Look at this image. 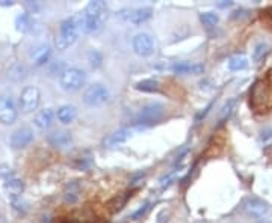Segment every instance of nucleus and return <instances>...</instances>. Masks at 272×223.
<instances>
[{
	"label": "nucleus",
	"mask_w": 272,
	"mask_h": 223,
	"mask_svg": "<svg viewBox=\"0 0 272 223\" xmlns=\"http://www.w3.org/2000/svg\"><path fill=\"white\" fill-rule=\"evenodd\" d=\"M250 106L257 113L272 110V69L253 85L250 92Z\"/></svg>",
	"instance_id": "1"
},
{
	"label": "nucleus",
	"mask_w": 272,
	"mask_h": 223,
	"mask_svg": "<svg viewBox=\"0 0 272 223\" xmlns=\"http://www.w3.org/2000/svg\"><path fill=\"white\" fill-rule=\"evenodd\" d=\"M106 11H107V6L102 0L89 2L85 12L80 14L82 32L88 33V35L100 32L103 29L104 20H106Z\"/></svg>",
	"instance_id": "2"
},
{
	"label": "nucleus",
	"mask_w": 272,
	"mask_h": 223,
	"mask_svg": "<svg viewBox=\"0 0 272 223\" xmlns=\"http://www.w3.org/2000/svg\"><path fill=\"white\" fill-rule=\"evenodd\" d=\"M82 32V20H80V14L73 15L67 18L59 29V35L56 38V47L59 50H65L70 45H73L79 35Z\"/></svg>",
	"instance_id": "3"
},
{
	"label": "nucleus",
	"mask_w": 272,
	"mask_h": 223,
	"mask_svg": "<svg viewBox=\"0 0 272 223\" xmlns=\"http://www.w3.org/2000/svg\"><path fill=\"white\" fill-rule=\"evenodd\" d=\"M86 83V72L77 66H68L59 76V85L67 92H76Z\"/></svg>",
	"instance_id": "4"
},
{
	"label": "nucleus",
	"mask_w": 272,
	"mask_h": 223,
	"mask_svg": "<svg viewBox=\"0 0 272 223\" xmlns=\"http://www.w3.org/2000/svg\"><path fill=\"white\" fill-rule=\"evenodd\" d=\"M165 115V107L161 103H150L147 106H144L139 112V115L136 116L135 124L139 126V128L148 127L153 126L156 122H159Z\"/></svg>",
	"instance_id": "5"
},
{
	"label": "nucleus",
	"mask_w": 272,
	"mask_h": 223,
	"mask_svg": "<svg viewBox=\"0 0 272 223\" xmlns=\"http://www.w3.org/2000/svg\"><path fill=\"white\" fill-rule=\"evenodd\" d=\"M109 96H110L109 89L102 83H96V85H91L85 91L83 103L86 106H89V107H100V106L106 104L109 101Z\"/></svg>",
	"instance_id": "6"
},
{
	"label": "nucleus",
	"mask_w": 272,
	"mask_h": 223,
	"mask_svg": "<svg viewBox=\"0 0 272 223\" xmlns=\"http://www.w3.org/2000/svg\"><path fill=\"white\" fill-rule=\"evenodd\" d=\"M18 116V110L15 101L11 95L0 96V122L5 126H11L15 122Z\"/></svg>",
	"instance_id": "7"
},
{
	"label": "nucleus",
	"mask_w": 272,
	"mask_h": 223,
	"mask_svg": "<svg viewBox=\"0 0 272 223\" xmlns=\"http://www.w3.org/2000/svg\"><path fill=\"white\" fill-rule=\"evenodd\" d=\"M41 94L36 86H28L20 95V106L25 113H32L39 106Z\"/></svg>",
	"instance_id": "8"
},
{
	"label": "nucleus",
	"mask_w": 272,
	"mask_h": 223,
	"mask_svg": "<svg viewBox=\"0 0 272 223\" xmlns=\"http://www.w3.org/2000/svg\"><path fill=\"white\" fill-rule=\"evenodd\" d=\"M47 142L53 148L67 150L73 143V136L67 130H53L47 134Z\"/></svg>",
	"instance_id": "9"
},
{
	"label": "nucleus",
	"mask_w": 272,
	"mask_h": 223,
	"mask_svg": "<svg viewBox=\"0 0 272 223\" xmlns=\"http://www.w3.org/2000/svg\"><path fill=\"white\" fill-rule=\"evenodd\" d=\"M34 140V130L31 127H21L15 130L11 136V146L14 150H21L31 145Z\"/></svg>",
	"instance_id": "10"
},
{
	"label": "nucleus",
	"mask_w": 272,
	"mask_h": 223,
	"mask_svg": "<svg viewBox=\"0 0 272 223\" xmlns=\"http://www.w3.org/2000/svg\"><path fill=\"white\" fill-rule=\"evenodd\" d=\"M133 50L139 56H150L154 52V42L153 38L148 33H138L133 38Z\"/></svg>",
	"instance_id": "11"
},
{
	"label": "nucleus",
	"mask_w": 272,
	"mask_h": 223,
	"mask_svg": "<svg viewBox=\"0 0 272 223\" xmlns=\"http://www.w3.org/2000/svg\"><path fill=\"white\" fill-rule=\"evenodd\" d=\"M245 211H246L250 216H253V217H263V216L268 214L269 207H268L266 202H263V201L259 199V197H250V199H246V202H245Z\"/></svg>",
	"instance_id": "12"
},
{
	"label": "nucleus",
	"mask_w": 272,
	"mask_h": 223,
	"mask_svg": "<svg viewBox=\"0 0 272 223\" xmlns=\"http://www.w3.org/2000/svg\"><path fill=\"white\" fill-rule=\"evenodd\" d=\"M133 136V128H121L112 134H109L106 139H104V146L107 148H114V146H118V145H123L126 143L130 137Z\"/></svg>",
	"instance_id": "13"
},
{
	"label": "nucleus",
	"mask_w": 272,
	"mask_h": 223,
	"mask_svg": "<svg viewBox=\"0 0 272 223\" xmlns=\"http://www.w3.org/2000/svg\"><path fill=\"white\" fill-rule=\"evenodd\" d=\"M52 56V47L49 44H39L31 52V59L36 66L46 65Z\"/></svg>",
	"instance_id": "14"
},
{
	"label": "nucleus",
	"mask_w": 272,
	"mask_h": 223,
	"mask_svg": "<svg viewBox=\"0 0 272 223\" xmlns=\"http://www.w3.org/2000/svg\"><path fill=\"white\" fill-rule=\"evenodd\" d=\"M153 15V9L150 6H142V8H136L132 9L129 17H127V21L132 23L133 26H139L145 21H148Z\"/></svg>",
	"instance_id": "15"
},
{
	"label": "nucleus",
	"mask_w": 272,
	"mask_h": 223,
	"mask_svg": "<svg viewBox=\"0 0 272 223\" xmlns=\"http://www.w3.org/2000/svg\"><path fill=\"white\" fill-rule=\"evenodd\" d=\"M55 112L52 110V109H44V110H41L36 116H35V127L38 128V130H49V128L53 126V122H55Z\"/></svg>",
	"instance_id": "16"
},
{
	"label": "nucleus",
	"mask_w": 272,
	"mask_h": 223,
	"mask_svg": "<svg viewBox=\"0 0 272 223\" xmlns=\"http://www.w3.org/2000/svg\"><path fill=\"white\" fill-rule=\"evenodd\" d=\"M5 190L6 194L14 201V199H18L20 194L25 190V183L23 180H18L15 177H11V178H6L5 181Z\"/></svg>",
	"instance_id": "17"
},
{
	"label": "nucleus",
	"mask_w": 272,
	"mask_h": 223,
	"mask_svg": "<svg viewBox=\"0 0 272 223\" xmlns=\"http://www.w3.org/2000/svg\"><path fill=\"white\" fill-rule=\"evenodd\" d=\"M171 69L175 74H203L204 72V65L201 64H191V62H175L171 66Z\"/></svg>",
	"instance_id": "18"
},
{
	"label": "nucleus",
	"mask_w": 272,
	"mask_h": 223,
	"mask_svg": "<svg viewBox=\"0 0 272 223\" xmlns=\"http://www.w3.org/2000/svg\"><path fill=\"white\" fill-rule=\"evenodd\" d=\"M15 29L21 33H29L35 29V20L34 17L29 12L20 14L15 18Z\"/></svg>",
	"instance_id": "19"
},
{
	"label": "nucleus",
	"mask_w": 272,
	"mask_h": 223,
	"mask_svg": "<svg viewBox=\"0 0 272 223\" xmlns=\"http://www.w3.org/2000/svg\"><path fill=\"white\" fill-rule=\"evenodd\" d=\"M56 116H58V121H59V122H62V124H71V122L76 119V116H77V109H76L73 104L61 106V107L58 109Z\"/></svg>",
	"instance_id": "20"
},
{
	"label": "nucleus",
	"mask_w": 272,
	"mask_h": 223,
	"mask_svg": "<svg viewBox=\"0 0 272 223\" xmlns=\"http://www.w3.org/2000/svg\"><path fill=\"white\" fill-rule=\"evenodd\" d=\"M29 71L26 68V65L23 64H15L12 65L8 71V77L14 82H20V80H25L28 77Z\"/></svg>",
	"instance_id": "21"
},
{
	"label": "nucleus",
	"mask_w": 272,
	"mask_h": 223,
	"mask_svg": "<svg viewBox=\"0 0 272 223\" xmlns=\"http://www.w3.org/2000/svg\"><path fill=\"white\" fill-rule=\"evenodd\" d=\"M132 196V193H123V194H118V196H115V197H112L109 202H107V208H109V211L110 213H117V211H120L124 205H126V202H127V199Z\"/></svg>",
	"instance_id": "22"
},
{
	"label": "nucleus",
	"mask_w": 272,
	"mask_h": 223,
	"mask_svg": "<svg viewBox=\"0 0 272 223\" xmlns=\"http://www.w3.org/2000/svg\"><path fill=\"white\" fill-rule=\"evenodd\" d=\"M268 52H269V45L266 42H263V41L257 42L256 47H254V50H253V56H251L253 62L254 64H260L265 59V56L268 55Z\"/></svg>",
	"instance_id": "23"
},
{
	"label": "nucleus",
	"mask_w": 272,
	"mask_h": 223,
	"mask_svg": "<svg viewBox=\"0 0 272 223\" xmlns=\"http://www.w3.org/2000/svg\"><path fill=\"white\" fill-rule=\"evenodd\" d=\"M248 65V59L243 56V55H235L229 59V68L232 71H240V69H245Z\"/></svg>",
	"instance_id": "24"
},
{
	"label": "nucleus",
	"mask_w": 272,
	"mask_h": 223,
	"mask_svg": "<svg viewBox=\"0 0 272 223\" xmlns=\"http://www.w3.org/2000/svg\"><path fill=\"white\" fill-rule=\"evenodd\" d=\"M136 89L142 92H159V82L156 80H142L136 83Z\"/></svg>",
	"instance_id": "25"
},
{
	"label": "nucleus",
	"mask_w": 272,
	"mask_h": 223,
	"mask_svg": "<svg viewBox=\"0 0 272 223\" xmlns=\"http://www.w3.org/2000/svg\"><path fill=\"white\" fill-rule=\"evenodd\" d=\"M200 20H201V23H203L206 28H213V26L218 24L219 17L215 12H204V14H201Z\"/></svg>",
	"instance_id": "26"
},
{
	"label": "nucleus",
	"mask_w": 272,
	"mask_h": 223,
	"mask_svg": "<svg viewBox=\"0 0 272 223\" xmlns=\"http://www.w3.org/2000/svg\"><path fill=\"white\" fill-rule=\"evenodd\" d=\"M88 62L93 68H99L103 64V56L99 50H89L88 52Z\"/></svg>",
	"instance_id": "27"
},
{
	"label": "nucleus",
	"mask_w": 272,
	"mask_h": 223,
	"mask_svg": "<svg viewBox=\"0 0 272 223\" xmlns=\"http://www.w3.org/2000/svg\"><path fill=\"white\" fill-rule=\"evenodd\" d=\"M235 107H236V100H235V98L229 100V101L224 104V107L221 109V118H219V121H224V119H227V118H229V116L233 113Z\"/></svg>",
	"instance_id": "28"
},
{
	"label": "nucleus",
	"mask_w": 272,
	"mask_h": 223,
	"mask_svg": "<svg viewBox=\"0 0 272 223\" xmlns=\"http://www.w3.org/2000/svg\"><path fill=\"white\" fill-rule=\"evenodd\" d=\"M64 199H65V202L67 204H74V202H77V199H79V190H77V187H68V190L65 191V194H64Z\"/></svg>",
	"instance_id": "29"
},
{
	"label": "nucleus",
	"mask_w": 272,
	"mask_h": 223,
	"mask_svg": "<svg viewBox=\"0 0 272 223\" xmlns=\"http://www.w3.org/2000/svg\"><path fill=\"white\" fill-rule=\"evenodd\" d=\"M151 208V204L150 202H147V204H144L141 208H138V211H135L133 214H132V220H139V219H142L147 213H148V210Z\"/></svg>",
	"instance_id": "30"
},
{
	"label": "nucleus",
	"mask_w": 272,
	"mask_h": 223,
	"mask_svg": "<svg viewBox=\"0 0 272 223\" xmlns=\"http://www.w3.org/2000/svg\"><path fill=\"white\" fill-rule=\"evenodd\" d=\"M177 174H178V170H177V169H174V170H171L168 175L162 177V178H161V181H159V183H161V186H162V187H167V186H170L171 183L175 180Z\"/></svg>",
	"instance_id": "31"
},
{
	"label": "nucleus",
	"mask_w": 272,
	"mask_h": 223,
	"mask_svg": "<svg viewBox=\"0 0 272 223\" xmlns=\"http://www.w3.org/2000/svg\"><path fill=\"white\" fill-rule=\"evenodd\" d=\"M212 106H213V101H212V103H209V104H207V107H206V109H204L203 112H200V113H198V115H197V121H200V119H201V118H204V116H206V115H207V113H209V110H210V109H212Z\"/></svg>",
	"instance_id": "32"
},
{
	"label": "nucleus",
	"mask_w": 272,
	"mask_h": 223,
	"mask_svg": "<svg viewBox=\"0 0 272 223\" xmlns=\"http://www.w3.org/2000/svg\"><path fill=\"white\" fill-rule=\"evenodd\" d=\"M233 5V2H230V0H224V2H219L218 3V8H229V6H232Z\"/></svg>",
	"instance_id": "33"
},
{
	"label": "nucleus",
	"mask_w": 272,
	"mask_h": 223,
	"mask_svg": "<svg viewBox=\"0 0 272 223\" xmlns=\"http://www.w3.org/2000/svg\"><path fill=\"white\" fill-rule=\"evenodd\" d=\"M26 6L32 9V12H31V14H34L35 11H38V9H39V5H38V3H26Z\"/></svg>",
	"instance_id": "34"
},
{
	"label": "nucleus",
	"mask_w": 272,
	"mask_h": 223,
	"mask_svg": "<svg viewBox=\"0 0 272 223\" xmlns=\"http://www.w3.org/2000/svg\"><path fill=\"white\" fill-rule=\"evenodd\" d=\"M14 5V2H11V0H0V6H12Z\"/></svg>",
	"instance_id": "35"
},
{
	"label": "nucleus",
	"mask_w": 272,
	"mask_h": 223,
	"mask_svg": "<svg viewBox=\"0 0 272 223\" xmlns=\"http://www.w3.org/2000/svg\"><path fill=\"white\" fill-rule=\"evenodd\" d=\"M257 223H271V222H268V220H260V222H257Z\"/></svg>",
	"instance_id": "36"
},
{
	"label": "nucleus",
	"mask_w": 272,
	"mask_h": 223,
	"mask_svg": "<svg viewBox=\"0 0 272 223\" xmlns=\"http://www.w3.org/2000/svg\"><path fill=\"white\" fill-rule=\"evenodd\" d=\"M271 17H272V11H271Z\"/></svg>",
	"instance_id": "37"
}]
</instances>
